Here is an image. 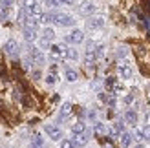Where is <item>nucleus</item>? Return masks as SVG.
I'll use <instances>...</instances> for the list:
<instances>
[{
	"label": "nucleus",
	"instance_id": "f257e3e1",
	"mask_svg": "<svg viewBox=\"0 0 150 148\" xmlns=\"http://www.w3.org/2000/svg\"><path fill=\"white\" fill-rule=\"evenodd\" d=\"M53 24H57V26H73L75 18L68 13H53Z\"/></svg>",
	"mask_w": 150,
	"mask_h": 148
},
{
	"label": "nucleus",
	"instance_id": "f03ea898",
	"mask_svg": "<svg viewBox=\"0 0 150 148\" xmlns=\"http://www.w3.org/2000/svg\"><path fill=\"white\" fill-rule=\"evenodd\" d=\"M44 132L48 134V137L51 141H61L62 139V130L59 126H55V124H46V126H44Z\"/></svg>",
	"mask_w": 150,
	"mask_h": 148
},
{
	"label": "nucleus",
	"instance_id": "7ed1b4c3",
	"mask_svg": "<svg viewBox=\"0 0 150 148\" xmlns=\"http://www.w3.org/2000/svg\"><path fill=\"white\" fill-rule=\"evenodd\" d=\"M64 40L70 42V44H81L82 40H84V33H82L81 29H73L71 33H68L64 37Z\"/></svg>",
	"mask_w": 150,
	"mask_h": 148
},
{
	"label": "nucleus",
	"instance_id": "20e7f679",
	"mask_svg": "<svg viewBox=\"0 0 150 148\" xmlns=\"http://www.w3.org/2000/svg\"><path fill=\"white\" fill-rule=\"evenodd\" d=\"M4 51H6L7 55H11V57H17L18 55V44H17V40L9 39V40L4 44Z\"/></svg>",
	"mask_w": 150,
	"mask_h": 148
},
{
	"label": "nucleus",
	"instance_id": "39448f33",
	"mask_svg": "<svg viewBox=\"0 0 150 148\" xmlns=\"http://www.w3.org/2000/svg\"><path fill=\"white\" fill-rule=\"evenodd\" d=\"M29 58H31L33 62L37 64H44V55H42V51L39 48H35V46H29Z\"/></svg>",
	"mask_w": 150,
	"mask_h": 148
},
{
	"label": "nucleus",
	"instance_id": "423d86ee",
	"mask_svg": "<svg viewBox=\"0 0 150 148\" xmlns=\"http://www.w3.org/2000/svg\"><path fill=\"white\" fill-rule=\"evenodd\" d=\"M71 141H73L75 146H84V144L90 141V132L86 130L84 134H73V139H71Z\"/></svg>",
	"mask_w": 150,
	"mask_h": 148
},
{
	"label": "nucleus",
	"instance_id": "0eeeda50",
	"mask_svg": "<svg viewBox=\"0 0 150 148\" xmlns=\"http://www.w3.org/2000/svg\"><path fill=\"white\" fill-rule=\"evenodd\" d=\"M93 11H95V6H93L92 2H82V4L79 6V13L84 15V17H88V15H93Z\"/></svg>",
	"mask_w": 150,
	"mask_h": 148
},
{
	"label": "nucleus",
	"instance_id": "6e6552de",
	"mask_svg": "<svg viewBox=\"0 0 150 148\" xmlns=\"http://www.w3.org/2000/svg\"><path fill=\"white\" fill-rule=\"evenodd\" d=\"M86 26H88L90 29H99V27L104 26V18H103V17H90V20H88Z\"/></svg>",
	"mask_w": 150,
	"mask_h": 148
},
{
	"label": "nucleus",
	"instance_id": "1a4fd4ad",
	"mask_svg": "<svg viewBox=\"0 0 150 148\" xmlns=\"http://www.w3.org/2000/svg\"><path fill=\"white\" fill-rule=\"evenodd\" d=\"M125 123L130 124V126H136L137 124V113L134 110H126L125 112Z\"/></svg>",
	"mask_w": 150,
	"mask_h": 148
},
{
	"label": "nucleus",
	"instance_id": "9d476101",
	"mask_svg": "<svg viewBox=\"0 0 150 148\" xmlns=\"http://www.w3.org/2000/svg\"><path fill=\"white\" fill-rule=\"evenodd\" d=\"M22 33H24V39H26L28 42H35L37 37H39V35H37V29H35V27H24V31H22Z\"/></svg>",
	"mask_w": 150,
	"mask_h": 148
},
{
	"label": "nucleus",
	"instance_id": "9b49d317",
	"mask_svg": "<svg viewBox=\"0 0 150 148\" xmlns=\"http://www.w3.org/2000/svg\"><path fill=\"white\" fill-rule=\"evenodd\" d=\"M71 113V104L70 102H64L61 106V112H59V121H66V117Z\"/></svg>",
	"mask_w": 150,
	"mask_h": 148
},
{
	"label": "nucleus",
	"instance_id": "f8f14e48",
	"mask_svg": "<svg viewBox=\"0 0 150 148\" xmlns=\"http://www.w3.org/2000/svg\"><path fill=\"white\" fill-rule=\"evenodd\" d=\"M117 71H119V75H121L123 79H130L132 77V68H130V66H126V64H121Z\"/></svg>",
	"mask_w": 150,
	"mask_h": 148
},
{
	"label": "nucleus",
	"instance_id": "ddd939ff",
	"mask_svg": "<svg viewBox=\"0 0 150 148\" xmlns=\"http://www.w3.org/2000/svg\"><path fill=\"white\" fill-rule=\"evenodd\" d=\"M64 57L68 58V61H77V58H79V51L75 49V48H66Z\"/></svg>",
	"mask_w": 150,
	"mask_h": 148
},
{
	"label": "nucleus",
	"instance_id": "4468645a",
	"mask_svg": "<svg viewBox=\"0 0 150 148\" xmlns=\"http://www.w3.org/2000/svg\"><path fill=\"white\" fill-rule=\"evenodd\" d=\"M130 143H132V134H130V132H123V134H121V146L128 148Z\"/></svg>",
	"mask_w": 150,
	"mask_h": 148
},
{
	"label": "nucleus",
	"instance_id": "2eb2a0df",
	"mask_svg": "<svg viewBox=\"0 0 150 148\" xmlns=\"http://www.w3.org/2000/svg\"><path fill=\"white\" fill-rule=\"evenodd\" d=\"M93 132H95V134H99V135H104V134H110V130H108L106 126H104L103 123H95V124H93Z\"/></svg>",
	"mask_w": 150,
	"mask_h": 148
},
{
	"label": "nucleus",
	"instance_id": "dca6fc26",
	"mask_svg": "<svg viewBox=\"0 0 150 148\" xmlns=\"http://www.w3.org/2000/svg\"><path fill=\"white\" fill-rule=\"evenodd\" d=\"M71 130H73V134H84V132H86V124L82 123V121H77L71 126Z\"/></svg>",
	"mask_w": 150,
	"mask_h": 148
},
{
	"label": "nucleus",
	"instance_id": "f3484780",
	"mask_svg": "<svg viewBox=\"0 0 150 148\" xmlns=\"http://www.w3.org/2000/svg\"><path fill=\"white\" fill-rule=\"evenodd\" d=\"M64 77H66V80H70V82H75V80L79 79V75H77V71H73V70H66V73H64Z\"/></svg>",
	"mask_w": 150,
	"mask_h": 148
},
{
	"label": "nucleus",
	"instance_id": "a211bd4d",
	"mask_svg": "<svg viewBox=\"0 0 150 148\" xmlns=\"http://www.w3.org/2000/svg\"><path fill=\"white\" fill-rule=\"evenodd\" d=\"M42 39H46V40H53V39H55V31H53L51 27H46V29L42 31Z\"/></svg>",
	"mask_w": 150,
	"mask_h": 148
},
{
	"label": "nucleus",
	"instance_id": "6ab92c4d",
	"mask_svg": "<svg viewBox=\"0 0 150 148\" xmlns=\"http://www.w3.org/2000/svg\"><path fill=\"white\" fill-rule=\"evenodd\" d=\"M51 49V55H55V57H59V55H64V48H61V44H55V46H51L50 48Z\"/></svg>",
	"mask_w": 150,
	"mask_h": 148
},
{
	"label": "nucleus",
	"instance_id": "aec40b11",
	"mask_svg": "<svg viewBox=\"0 0 150 148\" xmlns=\"http://www.w3.org/2000/svg\"><path fill=\"white\" fill-rule=\"evenodd\" d=\"M84 58H86V61H84V62H86V66H92V64H95V61H97L95 53H86V57H84Z\"/></svg>",
	"mask_w": 150,
	"mask_h": 148
},
{
	"label": "nucleus",
	"instance_id": "412c9836",
	"mask_svg": "<svg viewBox=\"0 0 150 148\" xmlns=\"http://www.w3.org/2000/svg\"><path fill=\"white\" fill-rule=\"evenodd\" d=\"M61 148H77L73 144L71 139H64V141H61Z\"/></svg>",
	"mask_w": 150,
	"mask_h": 148
},
{
	"label": "nucleus",
	"instance_id": "4be33fe9",
	"mask_svg": "<svg viewBox=\"0 0 150 148\" xmlns=\"http://www.w3.org/2000/svg\"><path fill=\"white\" fill-rule=\"evenodd\" d=\"M31 143L44 144V139H42V135H40V134H33V137H31Z\"/></svg>",
	"mask_w": 150,
	"mask_h": 148
},
{
	"label": "nucleus",
	"instance_id": "5701e85b",
	"mask_svg": "<svg viewBox=\"0 0 150 148\" xmlns=\"http://www.w3.org/2000/svg\"><path fill=\"white\" fill-rule=\"evenodd\" d=\"M13 6V0H0V7H4V9H9Z\"/></svg>",
	"mask_w": 150,
	"mask_h": 148
},
{
	"label": "nucleus",
	"instance_id": "b1692460",
	"mask_svg": "<svg viewBox=\"0 0 150 148\" xmlns=\"http://www.w3.org/2000/svg\"><path fill=\"white\" fill-rule=\"evenodd\" d=\"M132 137H134V139H137L139 143H141V141H143V139H145L143 132H139V130H136V132H134V134H132Z\"/></svg>",
	"mask_w": 150,
	"mask_h": 148
},
{
	"label": "nucleus",
	"instance_id": "393cba45",
	"mask_svg": "<svg viewBox=\"0 0 150 148\" xmlns=\"http://www.w3.org/2000/svg\"><path fill=\"white\" fill-rule=\"evenodd\" d=\"M7 15H9V9L0 7V20H7Z\"/></svg>",
	"mask_w": 150,
	"mask_h": 148
},
{
	"label": "nucleus",
	"instance_id": "a878e982",
	"mask_svg": "<svg viewBox=\"0 0 150 148\" xmlns=\"http://www.w3.org/2000/svg\"><path fill=\"white\" fill-rule=\"evenodd\" d=\"M46 82H48V84H55V82H57V77H55V73H50V75L46 77Z\"/></svg>",
	"mask_w": 150,
	"mask_h": 148
},
{
	"label": "nucleus",
	"instance_id": "bb28decb",
	"mask_svg": "<svg viewBox=\"0 0 150 148\" xmlns=\"http://www.w3.org/2000/svg\"><path fill=\"white\" fill-rule=\"evenodd\" d=\"M59 4H61V0H46V6L48 7H57Z\"/></svg>",
	"mask_w": 150,
	"mask_h": 148
},
{
	"label": "nucleus",
	"instance_id": "cd10ccee",
	"mask_svg": "<svg viewBox=\"0 0 150 148\" xmlns=\"http://www.w3.org/2000/svg\"><path fill=\"white\" fill-rule=\"evenodd\" d=\"M40 48H42V49H48V48H51V46H50V40L42 39V40H40Z\"/></svg>",
	"mask_w": 150,
	"mask_h": 148
},
{
	"label": "nucleus",
	"instance_id": "c85d7f7f",
	"mask_svg": "<svg viewBox=\"0 0 150 148\" xmlns=\"http://www.w3.org/2000/svg\"><path fill=\"white\" fill-rule=\"evenodd\" d=\"M143 135H145V139H150V124L143 128Z\"/></svg>",
	"mask_w": 150,
	"mask_h": 148
},
{
	"label": "nucleus",
	"instance_id": "c756f323",
	"mask_svg": "<svg viewBox=\"0 0 150 148\" xmlns=\"http://www.w3.org/2000/svg\"><path fill=\"white\" fill-rule=\"evenodd\" d=\"M40 75H42V73H40V71H39V70H35V71H33V73H31V77H33V79H35V80H37V79H40Z\"/></svg>",
	"mask_w": 150,
	"mask_h": 148
},
{
	"label": "nucleus",
	"instance_id": "7c9ffc66",
	"mask_svg": "<svg viewBox=\"0 0 150 148\" xmlns=\"http://www.w3.org/2000/svg\"><path fill=\"white\" fill-rule=\"evenodd\" d=\"M61 4H68V6H71V4H75V0H61Z\"/></svg>",
	"mask_w": 150,
	"mask_h": 148
},
{
	"label": "nucleus",
	"instance_id": "2f4dec72",
	"mask_svg": "<svg viewBox=\"0 0 150 148\" xmlns=\"http://www.w3.org/2000/svg\"><path fill=\"white\" fill-rule=\"evenodd\" d=\"M31 148H44V144H37V143H31Z\"/></svg>",
	"mask_w": 150,
	"mask_h": 148
},
{
	"label": "nucleus",
	"instance_id": "473e14b6",
	"mask_svg": "<svg viewBox=\"0 0 150 148\" xmlns=\"http://www.w3.org/2000/svg\"><path fill=\"white\" fill-rule=\"evenodd\" d=\"M88 117H90V119L93 121V119H95V112H88Z\"/></svg>",
	"mask_w": 150,
	"mask_h": 148
},
{
	"label": "nucleus",
	"instance_id": "72a5a7b5",
	"mask_svg": "<svg viewBox=\"0 0 150 148\" xmlns=\"http://www.w3.org/2000/svg\"><path fill=\"white\" fill-rule=\"evenodd\" d=\"M134 101V97H132V95H128V97H125V102H132Z\"/></svg>",
	"mask_w": 150,
	"mask_h": 148
},
{
	"label": "nucleus",
	"instance_id": "f704fd0d",
	"mask_svg": "<svg viewBox=\"0 0 150 148\" xmlns=\"http://www.w3.org/2000/svg\"><path fill=\"white\" fill-rule=\"evenodd\" d=\"M134 148H145V146H143V144L139 143V144H136V146H134Z\"/></svg>",
	"mask_w": 150,
	"mask_h": 148
},
{
	"label": "nucleus",
	"instance_id": "c9c22d12",
	"mask_svg": "<svg viewBox=\"0 0 150 148\" xmlns=\"http://www.w3.org/2000/svg\"><path fill=\"white\" fill-rule=\"evenodd\" d=\"M148 121H150V113H148Z\"/></svg>",
	"mask_w": 150,
	"mask_h": 148
}]
</instances>
